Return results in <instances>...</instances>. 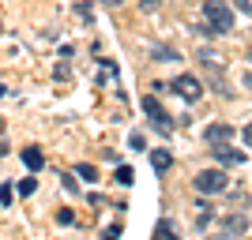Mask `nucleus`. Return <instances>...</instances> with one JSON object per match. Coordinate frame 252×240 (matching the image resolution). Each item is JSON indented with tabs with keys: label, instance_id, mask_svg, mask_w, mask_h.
Returning a JSON list of instances; mask_svg holds the SVG:
<instances>
[{
	"label": "nucleus",
	"instance_id": "1",
	"mask_svg": "<svg viewBox=\"0 0 252 240\" xmlns=\"http://www.w3.org/2000/svg\"><path fill=\"white\" fill-rule=\"evenodd\" d=\"M203 30L207 34H230L233 30V8L222 0H207L203 4Z\"/></svg>",
	"mask_w": 252,
	"mask_h": 240
},
{
	"label": "nucleus",
	"instance_id": "2",
	"mask_svg": "<svg viewBox=\"0 0 252 240\" xmlns=\"http://www.w3.org/2000/svg\"><path fill=\"white\" fill-rule=\"evenodd\" d=\"M226 184H230V177H226L222 169H203V173H196V191H203V195L226 191Z\"/></svg>",
	"mask_w": 252,
	"mask_h": 240
},
{
	"label": "nucleus",
	"instance_id": "3",
	"mask_svg": "<svg viewBox=\"0 0 252 240\" xmlns=\"http://www.w3.org/2000/svg\"><path fill=\"white\" fill-rule=\"evenodd\" d=\"M173 90H177L185 102H200L203 94V83L196 79V75H181V79H173Z\"/></svg>",
	"mask_w": 252,
	"mask_h": 240
},
{
	"label": "nucleus",
	"instance_id": "4",
	"mask_svg": "<svg viewBox=\"0 0 252 240\" xmlns=\"http://www.w3.org/2000/svg\"><path fill=\"white\" fill-rule=\"evenodd\" d=\"M139 105H143V113L151 116V124H155L158 132H169V128H173V124H169V116L162 113V105H158L155 98H143V102H139Z\"/></svg>",
	"mask_w": 252,
	"mask_h": 240
},
{
	"label": "nucleus",
	"instance_id": "5",
	"mask_svg": "<svg viewBox=\"0 0 252 240\" xmlns=\"http://www.w3.org/2000/svg\"><path fill=\"white\" fill-rule=\"evenodd\" d=\"M203 139H207V143H230V139H233V128L230 124H211L207 132H203Z\"/></svg>",
	"mask_w": 252,
	"mask_h": 240
},
{
	"label": "nucleus",
	"instance_id": "6",
	"mask_svg": "<svg viewBox=\"0 0 252 240\" xmlns=\"http://www.w3.org/2000/svg\"><path fill=\"white\" fill-rule=\"evenodd\" d=\"M23 165H27V169H34V173H38V169H42L45 165V158H42V150H38V146H27V150H23Z\"/></svg>",
	"mask_w": 252,
	"mask_h": 240
},
{
	"label": "nucleus",
	"instance_id": "7",
	"mask_svg": "<svg viewBox=\"0 0 252 240\" xmlns=\"http://www.w3.org/2000/svg\"><path fill=\"white\" fill-rule=\"evenodd\" d=\"M222 229L230 233V237H241V233L249 229V218H241V214H237V218H222Z\"/></svg>",
	"mask_w": 252,
	"mask_h": 240
},
{
	"label": "nucleus",
	"instance_id": "8",
	"mask_svg": "<svg viewBox=\"0 0 252 240\" xmlns=\"http://www.w3.org/2000/svg\"><path fill=\"white\" fill-rule=\"evenodd\" d=\"M151 165H155V169H158V173H166V169H169V165H173V158H169V154H166V150H155V154H151Z\"/></svg>",
	"mask_w": 252,
	"mask_h": 240
},
{
	"label": "nucleus",
	"instance_id": "9",
	"mask_svg": "<svg viewBox=\"0 0 252 240\" xmlns=\"http://www.w3.org/2000/svg\"><path fill=\"white\" fill-rule=\"evenodd\" d=\"M215 158L226 161V165H237V161H241V154H233V150H226V146H215Z\"/></svg>",
	"mask_w": 252,
	"mask_h": 240
},
{
	"label": "nucleus",
	"instance_id": "10",
	"mask_svg": "<svg viewBox=\"0 0 252 240\" xmlns=\"http://www.w3.org/2000/svg\"><path fill=\"white\" fill-rule=\"evenodd\" d=\"M132 180H136V173H132L128 165H121V169H117V184H125V188H128Z\"/></svg>",
	"mask_w": 252,
	"mask_h": 240
},
{
	"label": "nucleus",
	"instance_id": "11",
	"mask_svg": "<svg viewBox=\"0 0 252 240\" xmlns=\"http://www.w3.org/2000/svg\"><path fill=\"white\" fill-rule=\"evenodd\" d=\"M75 173H79L83 180H98V169H94V165H87V161H83L79 169H75Z\"/></svg>",
	"mask_w": 252,
	"mask_h": 240
},
{
	"label": "nucleus",
	"instance_id": "12",
	"mask_svg": "<svg viewBox=\"0 0 252 240\" xmlns=\"http://www.w3.org/2000/svg\"><path fill=\"white\" fill-rule=\"evenodd\" d=\"M155 60H177V53L173 49H155Z\"/></svg>",
	"mask_w": 252,
	"mask_h": 240
},
{
	"label": "nucleus",
	"instance_id": "13",
	"mask_svg": "<svg viewBox=\"0 0 252 240\" xmlns=\"http://www.w3.org/2000/svg\"><path fill=\"white\" fill-rule=\"evenodd\" d=\"M34 188H38V180H34V177H27V180H23V184H19V191H23V195H31Z\"/></svg>",
	"mask_w": 252,
	"mask_h": 240
},
{
	"label": "nucleus",
	"instance_id": "14",
	"mask_svg": "<svg viewBox=\"0 0 252 240\" xmlns=\"http://www.w3.org/2000/svg\"><path fill=\"white\" fill-rule=\"evenodd\" d=\"M128 146H132V150H143L147 143H143V135H136V132H132V135H128Z\"/></svg>",
	"mask_w": 252,
	"mask_h": 240
},
{
	"label": "nucleus",
	"instance_id": "15",
	"mask_svg": "<svg viewBox=\"0 0 252 240\" xmlns=\"http://www.w3.org/2000/svg\"><path fill=\"white\" fill-rule=\"evenodd\" d=\"M155 233H158V237H166V240H169V237H173V225H166V221H162V225H158Z\"/></svg>",
	"mask_w": 252,
	"mask_h": 240
},
{
	"label": "nucleus",
	"instance_id": "16",
	"mask_svg": "<svg viewBox=\"0 0 252 240\" xmlns=\"http://www.w3.org/2000/svg\"><path fill=\"white\" fill-rule=\"evenodd\" d=\"M237 8H241V11H252V0H237Z\"/></svg>",
	"mask_w": 252,
	"mask_h": 240
},
{
	"label": "nucleus",
	"instance_id": "17",
	"mask_svg": "<svg viewBox=\"0 0 252 240\" xmlns=\"http://www.w3.org/2000/svg\"><path fill=\"white\" fill-rule=\"evenodd\" d=\"M245 143H249V146H252V124H249V128H245Z\"/></svg>",
	"mask_w": 252,
	"mask_h": 240
},
{
	"label": "nucleus",
	"instance_id": "18",
	"mask_svg": "<svg viewBox=\"0 0 252 240\" xmlns=\"http://www.w3.org/2000/svg\"><path fill=\"white\" fill-rule=\"evenodd\" d=\"M0 98H4V83H0Z\"/></svg>",
	"mask_w": 252,
	"mask_h": 240
},
{
	"label": "nucleus",
	"instance_id": "19",
	"mask_svg": "<svg viewBox=\"0 0 252 240\" xmlns=\"http://www.w3.org/2000/svg\"><path fill=\"white\" fill-rule=\"evenodd\" d=\"M0 132H4V120H0Z\"/></svg>",
	"mask_w": 252,
	"mask_h": 240
},
{
	"label": "nucleus",
	"instance_id": "20",
	"mask_svg": "<svg viewBox=\"0 0 252 240\" xmlns=\"http://www.w3.org/2000/svg\"><path fill=\"white\" fill-rule=\"evenodd\" d=\"M109 4H121V0H109Z\"/></svg>",
	"mask_w": 252,
	"mask_h": 240
},
{
	"label": "nucleus",
	"instance_id": "21",
	"mask_svg": "<svg viewBox=\"0 0 252 240\" xmlns=\"http://www.w3.org/2000/svg\"><path fill=\"white\" fill-rule=\"evenodd\" d=\"M249 86H252V75H249Z\"/></svg>",
	"mask_w": 252,
	"mask_h": 240
}]
</instances>
